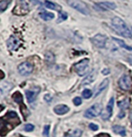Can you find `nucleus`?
<instances>
[{
	"label": "nucleus",
	"instance_id": "obj_6",
	"mask_svg": "<svg viewBox=\"0 0 132 137\" xmlns=\"http://www.w3.org/2000/svg\"><path fill=\"white\" fill-rule=\"evenodd\" d=\"M102 112V105L100 103H96L90 106L87 111L85 112L84 116L88 119H92L98 116Z\"/></svg>",
	"mask_w": 132,
	"mask_h": 137
},
{
	"label": "nucleus",
	"instance_id": "obj_21",
	"mask_svg": "<svg viewBox=\"0 0 132 137\" xmlns=\"http://www.w3.org/2000/svg\"><path fill=\"white\" fill-rule=\"evenodd\" d=\"M117 106L120 107V109H121L122 110H127L130 106V99H125L122 101H120L117 103Z\"/></svg>",
	"mask_w": 132,
	"mask_h": 137
},
{
	"label": "nucleus",
	"instance_id": "obj_17",
	"mask_svg": "<svg viewBox=\"0 0 132 137\" xmlns=\"http://www.w3.org/2000/svg\"><path fill=\"white\" fill-rule=\"evenodd\" d=\"M44 5L45 6L50 9H53V10H56V11H60L62 9V7L60 6V5L56 4V3H54V2H49V1H45L44 2Z\"/></svg>",
	"mask_w": 132,
	"mask_h": 137
},
{
	"label": "nucleus",
	"instance_id": "obj_15",
	"mask_svg": "<svg viewBox=\"0 0 132 137\" xmlns=\"http://www.w3.org/2000/svg\"><path fill=\"white\" fill-rule=\"evenodd\" d=\"M96 76H97V72H96V70H93V71L91 72L89 74V75L82 81L81 85H82V86H84V85H90L91 82H93L95 80Z\"/></svg>",
	"mask_w": 132,
	"mask_h": 137
},
{
	"label": "nucleus",
	"instance_id": "obj_10",
	"mask_svg": "<svg viewBox=\"0 0 132 137\" xmlns=\"http://www.w3.org/2000/svg\"><path fill=\"white\" fill-rule=\"evenodd\" d=\"M6 43L8 49L11 51V52H13V51H15L19 48L20 45V40L19 37H17L15 35H13L9 38Z\"/></svg>",
	"mask_w": 132,
	"mask_h": 137
},
{
	"label": "nucleus",
	"instance_id": "obj_16",
	"mask_svg": "<svg viewBox=\"0 0 132 137\" xmlns=\"http://www.w3.org/2000/svg\"><path fill=\"white\" fill-rule=\"evenodd\" d=\"M54 112L57 114V115H64V114L68 112V111L70 110L69 107L66 105L61 104V105H58L56 106L54 108Z\"/></svg>",
	"mask_w": 132,
	"mask_h": 137
},
{
	"label": "nucleus",
	"instance_id": "obj_26",
	"mask_svg": "<svg viewBox=\"0 0 132 137\" xmlns=\"http://www.w3.org/2000/svg\"><path fill=\"white\" fill-rule=\"evenodd\" d=\"M68 18V15L65 12H59V17L58 19H57V22H60L63 21H65Z\"/></svg>",
	"mask_w": 132,
	"mask_h": 137
},
{
	"label": "nucleus",
	"instance_id": "obj_35",
	"mask_svg": "<svg viewBox=\"0 0 132 137\" xmlns=\"http://www.w3.org/2000/svg\"><path fill=\"white\" fill-rule=\"evenodd\" d=\"M30 1L35 5H39V4H40V2H40V0H30Z\"/></svg>",
	"mask_w": 132,
	"mask_h": 137
},
{
	"label": "nucleus",
	"instance_id": "obj_9",
	"mask_svg": "<svg viewBox=\"0 0 132 137\" xmlns=\"http://www.w3.org/2000/svg\"><path fill=\"white\" fill-rule=\"evenodd\" d=\"M33 70V66L28 62H24L18 66V71L22 76H29L30 75Z\"/></svg>",
	"mask_w": 132,
	"mask_h": 137
},
{
	"label": "nucleus",
	"instance_id": "obj_32",
	"mask_svg": "<svg viewBox=\"0 0 132 137\" xmlns=\"http://www.w3.org/2000/svg\"><path fill=\"white\" fill-rule=\"evenodd\" d=\"M44 99L47 102H51V100H52V96H51L50 94H47L44 96Z\"/></svg>",
	"mask_w": 132,
	"mask_h": 137
},
{
	"label": "nucleus",
	"instance_id": "obj_36",
	"mask_svg": "<svg viewBox=\"0 0 132 137\" xmlns=\"http://www.w3.org/2000/svg\"><path fill=\"white\" fill-rule=\"evenodd\" d=\"M128 60L130 62V64L132 66V55H128Z\"/></svg>",
	"mask_w": 132,
	"mask_h": 137
},
{
	"label": "nucleus",
	"instance_id": "obj_24",
	"mask_svg": "<svg viewBox=\"0 0 132 137\" xmlns=\"http://www.w3.org/2000/svg\"><path fill=\"white\" fill-rule=\"evenodd\" d=\"M45 59H46V61H47L48 63L51 64V63H53L54 62L55 56H54L53 53H50V52H47L45 55Z\"/></svg>",
	"mask_w": 132,
	"mask_h": 137
},
{
	"label": "nucleus",
	"instance_id": "obj_5",
	"mask_svg": "<svg viewBox=\"0 0 132 137\" xmlns=\"http://www.w3.org/2000/svg\"><path fill=\"white\" fill-rule=\"evenodd\" d=\"M119 87L122 90L132 92V78L128 75H124L120 77L118 81Z\"/></svg>",
	"mask_w": 132,
	"mask_h": 137
},
{
	"label": "nucleus",
	"instance_id": "obj_2",
	"mask_svg": "<svg viewBox=\"0 0 132 137\" xmlns=\"http://www.w3.org/2000/svg\"><path fill=\"white\" fill-rule=\"evenodd\" d=\"M67 3L70 7L77 10L80 13L85 15L90 14V10L87 5L82 0H67Z\"/></svg>",
	"mask_w": 132,
	"mask_h": 137
},
{
	"label": "nucleus",
	"instance_id": "obj_19",
	"mask_svg": "<svg viewBox=\"0 0 132 137\" xmlns=\"http://www.w3.org/2000/svg\"><path fill=\"white\" fill-rule=\"evenodd\" d=\"M112 39H113V40H114V42H115L117 44H118L120 47H122V48H124V49H127V50L130 51V52H132V47H131V46H129V45H128L123 40H120V39H118L114 38V37H113Z\"/></svg>",
	"mask_w": 132,
	"mask_h": 137
},
{
	"label": "nucleus",
	"instance_id": "obj_22",
	"mask_svg": "<svg viewBox=\"0 0 132 137\" xmlns=\"http://www.w3.org/2000/svg\"><path fill=\"white\" fill-rule=\"evenodd\" d=\"M13 100L18 104H22V101H23V99H22V96L19 92H16L14 93V94L13 95Z\"/></svg>",
	"mask_w": 132,
	"mask_h": 137
},
{
	"label": "nucleus",
	"instance_id": "obj_33",
	"mask_svg": "<svg viewBox=\"0 0 132 137\" xmlns=\"http://www.w3.org/2000/svg\"><path fill=\"white\" fill-rule=\"evenodd\" d=\"M109 73H110V70H109L108 68H104V69L102 70V74H103V75H108Z\"/></svg>",
	"mask_w": 132,
	"mask_h": 137
},
{
	"label": "nucleus",
	"instance_id": "obj_30",
	"mask_svg": "<svg viewBox=\"0 0 132 137\" xmlns=\"http://www.w3.org/2000/svg\"><path fill=\"white\" fill-rule=\"evenodd\" d=\"M73 103L76 106H80L82 103V99H80V97H76V98L73 99Z\"/></svg>",
	"mask_w": 132,
	"mask_h": 137
},
{
	"label": "nucleus",
	"instance_id": "obj_18",
	"mask_svg": "<svg viewBox=\"0 0 132 137\" xmlns=\"http://www.w3.org/2000/svg\"><path fill=\"white\" fill-rule=\"evenodd\" d=\"M113 131L115 133L117 134H119L120 136H126V129L124 127L121 126V125H114L113 128H112Z\"/></svg>",
	"mask_w": 132,
	"mask_h": 137
},
{
	"label": "nucleus",
	"instance_id": "obj_3",
	"mask_svg": "<svg viewBox=\"0 0 132 137\" xmlns=\"http://www.w3.org/2000/svg\"><path fill=\"white\" fill-rule=\"evenodd\" d=\"M74 71H75L80 76H83L87 75L89 72V59H84L80 61L73 66Z\"/></svg>",
	"mask_w": 132,
	"mask_h": 137
},
{
	"label": "nucleus",
	"instance_id": "obj_39",
	"mask_svg": "<svg viewBox=\"0 0 132 137\" xmlns=\"http://www.w3.org/2000/svg\"><path fill=\"white\" fill-rule=\"evenodd\" d=\"M131 30H132V27H131Z\"/></svg>",
	"mask_w": 132,
	"mask_h": 137
},
{
	"label": "nucleus",
	"instance_id": "obj_34",
	"mask_svg": "<svg viewBox=\"0 0 132 137\" xmlns=\"http://www.w3.org/2000/svg\"><path fill=\"white\" fill-rule=\"evenodd\" d=\"M118 118H120V119H122V118H124V116H125V113H124V111H121L120 112L119 114H118Z\"/></svg>",
	"mask_w": 132,
	"mask_h": 137
},
{
	"label": "nucleus",
	"instance_id": "obj_4",
	"mask_svg": "<svg viewBox=\"0 0 132 137\" xmlns=\"http://www.w3.org/2000/svg\"><path fill=\"white\" fill-rule=\"evenodd\" d=\"M4 117L6 118V119H4L3 118L1 119V123H8L11 128L13 129L14 127H16L17 125L20 124V120L18 117V115L16 112H9L6 113Z\"/></svg>",
	"mask_w": 132,
	"mask_h": 137
},
{
	"label": "nucleus",
	"instance_id": "obj_38",
	"mask_svg": "<svg viewBox=\"0 0 132 137\" xmlns=\"http://www.w3.org/2000/svg\"><path fill=\"white\" fill-rule=\"evenodd\" d=\"M129 119H130V120L131 122L132 123V111L130 112V115H129Z\"/></svg>",
	"mask_w": 132,
	"mask_h": 137
},
{
	"label": "nucleus",
	"instance_id": "obj_23",
	"mask_svg": "<svg viewBox=\"0 0 132 137\" xmlns=\"http://www.w3.org/2000/svg\"><path fill=\"white\" fill-rule=\"evenodd\" d=\"M82 135V131L80 129H75L71 133H66L65 137H80Z\"/></svg>",
	"mask_w": 132,
	"mask_h": 137
},
{
	"label": "nucleus",
	"instance_id": "obj_14",
	"mask_svg": "<svg viewBox=\"0 0 132 137\" xmlns=\"http://www.w3.org/2000/svg\"><path fill=\"white\" fill-rule=\"evenodd\" d=\"M109 82H110V80H109L108 79H104L100 83V85H98V87H97L96 92H95V94H94V97H97V96H99L103 91H104L105 89L107 88L108 85H109Z\"/></svg>",
	"mask_w": 132,
	"mask_h": 137
},
{
	"label": "nucleus",
	"instance_id": "obj_1",
	"mask_svg": "<svg viewBox=\"0 0 132 137\" xmlns=\"http://www.w3.org/2000/svg\"><path fill=\"white\" fill-rule=\"evenodd\" d=\"M111 25L113 28L115 30L119 35L123 37L129 38L132 39V33L130 32L125 22L119 17H114L111 20Z\"/></svg>",
	"mask_w": 132,
	"mask_h": 137
},
{
	"label": "nucleus",
	"instance_id": "obj_29",
	"mask_svg": "<svg viewBox=\"0 0 132 137\" xmlns=\"http://www.w3.org/2000/svg\"><path fill=\"white\" fill-rule=\"evenodd\" d=\"M24 129L26 132H31V131L34 129V125L32 124H26L24 127Z\"/></svg>",
	"mask_w": 132,
	"mask_h": 137
},
{
	"label": "nucleus",
	"instance_id": "obj_27",
	"mask_svg": "<svg viewBox=\"0 0 132 137\" xmlns=\"http://www.w3.org/2000/svg\"><path fill=\"white\" fill-rule=\"evenodd\" d=\"M93 93H92V91L88 89H86L83 90V92L82 93V96L84 99H89L90 98L91 96H92Z\"/></svg>",
	"mask_w": 132,
	"mask_h": 137
},
{
	"label": "nucleus",
	"instance_id": "obj_13",
	"mask_svg": "<svg viewBox=\"0 0 132 137\" xmlns=\"http://www.w3.org/2000/svg\"><path fill=\"white\" fill-rule=\"evenodd\" d=\"M97 6H98L102 10H114L117 8V5L114 2H102L96 4Z\"/></svg>",
	"mask_w": 132,
	"mask_h": 137
},
{
	"label": "nucleus",
	"instance_id": "obj_28",
	"mask_svg": "<svg viewBox=\"0 0 132 137\" xmlns=\"http://www.w3.org/2000/svg\"><path fill=\"white\" fill-rule=\"evenodd\" d=\"M50 126L49 125H46L44 128H43V136L45 137H49V134H50Z\"/></svg>",
	"mask_w": 132,
	"mask_h": 137
},
{
	"label": "nucleus",
	"instance_id": "obj_25",
	"mask_svg": "<svg viewBox=\"0 0 132 137\" xmlns=\"http://www.w3.org/2000/svg\"><path fill=\"white\" fill-rule=\"evenodd\" d=\"M9 3H10V0H2L0 2V10H1L2 13L4 12L8 8Z\"/></svg>",
	"mask_w": 132,
	"mask_h": 137
},
{
	"label": "nucleus",
	"instance_id": "obj_11",
	"mask_svg": "<svg viewBox=\"0 0 132 137\" xmlns=\"http://www.w3.org/2000/svg\"><path fill=\"white\" fill-rule=\"evenodd\" d=\"M114 98L112 97L108 102V104L106 107V110L101 115V117L104 120H107V119H110V117L111 116L112 112H113V108H114Z\"/></svg>",
	"mask_w": 132,
	"mask_h": 137
},
{
	"label": "nucleus",
	"instance_id": "obj_37",
	"mask_svg": "<svg viewBox=\"0 0 132 137\" xmlns=\"http://www.w3.org/2000/svg\"><path fill=\"white\" fill-rule=\"evenodd\" d=\"M97 137H111L109 135L107 134H100L99 136H97Z\"/></svg>",
	"mask_w": 132,
	"mask_h": 137
},
{
	"label": "nucleus",
	"instance_id": "obj_8",
	"mask_svg": "<svg viewBox=\"0 0 132 137\" xmlns=\"http://www.w3.org/2000/svg\"><path fill=\"white\" fill-rule=\"evenodd\" d=\"M91 42L97 48H104L106 46V44L107 42V37L103 34H97L93 38H91Z\"/></svg>",
	"mask_w": 132,
	"mask_h": 137
},
{
	"label": "nucleus",
	"instance_id": "obj_7",
	"mask_svg": "<svg viewBox=\"0 0 132 137\" xmlns=\"http://www.w3.org/2000/svg\"><path fill=\"white\" fill-rule=\"evenodd\" d=\"M13 14L17 15H23L29 13V6L27 3L24 0H19L16 5L15 6L13 11Z\"/></svg>",
	"mask_w": 132,
	"mask_h": 137
},
{
	"label": "nucleus",
	"instance_id": "obj_31",
	"mask_svg": "<svg viewBox=\"0 0 132 137\" xmlns=\"http://www.w3.org/2000/svg\"><path fill=\"white\" fill-rule=\"evenodd\" d=\"M89 128H90L91 130H93V131H97V129H99L98 125H96V124H94V123H90V124L89 125Z\"/></svg>",
	"mask_w": 132,
	"mask_h": 137
},
{
	"label": "nucleus",
	"instance_id": "obj_20",
	"mask_svg": "<svg viewBox=\"0 0 132 137\" xmlns=\"http://www.w3.org/2000/svg\"><path fill=\"white\" fill-rule=\"evenodd\" d=\"M39 16L44 21H50L54 18V14L48 12H43L39 13Z\"/></svg>",
	"mask_w": 132,
	"mask_h": 137
},
{
	"label": "nucleus",
	"instance_id": "obj_12",
	"mask_svg": "<svg viewBox=\"0 0 132 137\" xmlns=\"http://www.w3.org/2000/svg\"><path fill=\"white\" fill-rule=\"evenodd\" d=\"M39 92H40V89L39 87L33 88L30 90H26V96L28 102L32 103V102H35Z\"/></svg>",
	"mask_w": 132,
	"mask_h": 137
}]
</instances>
